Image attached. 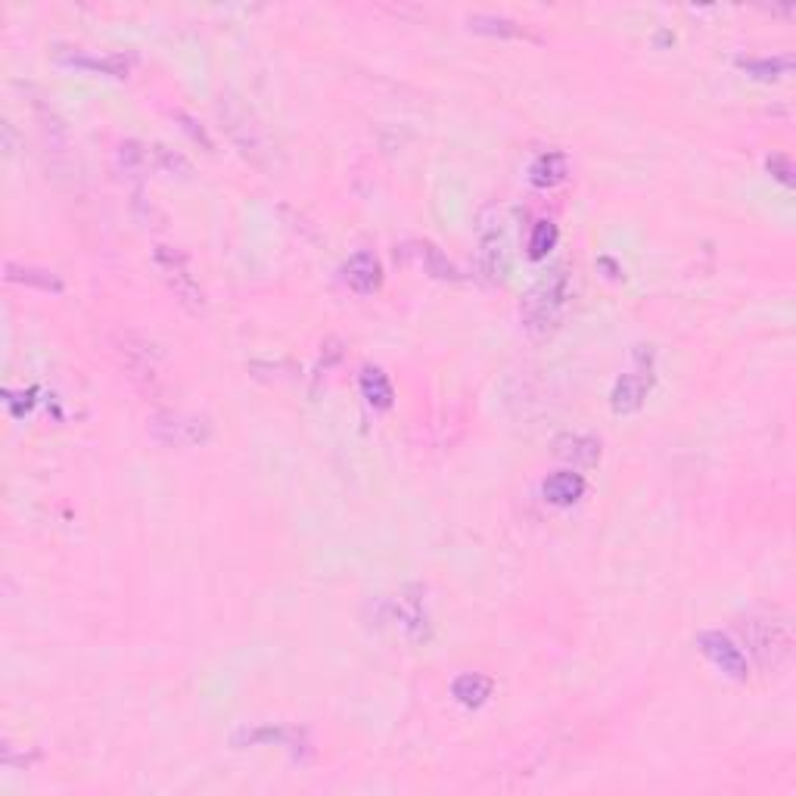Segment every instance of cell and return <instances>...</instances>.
Returning <instances> with one entry per match:
<instances>
[{
    "label": "cell",
    "mask_w": 796,
    "mask_h": 796,
    "mask_svg": "<svg viewBox=\"0 0 796 796\" xmlns=\"http://www.w3.org/2000/svg\"><path fill=\"white\" fill-rule=\"evenodd\" d=\"M573 299V277L566 265H554L548 268L542 277H538L532 287L523 293L520 302V321L523 330L532 336H548L551 330L560 327L566 308H570Z\"/></svg>",
    "instance_id": "1"
},
{
    "label": "cell",
    "mask_w": 796,
    "mask_h": 796,
    "mask_svg": "<svg viewBox=\"0 0 796 796\" xmlns=\"http://www.w3.org/2000/svg\"><path fill=\"white\" fill-rule=\"evenodd\" d=\"M744 638L747 650L756 660L762 672H781L793 660V635L787 629V622L769 619V616H753L744 625Z\"/></svg>",
    "instance_id": "2"
},
{
    "label": "cell",
    "mask_w": 796,
    "mask_h": 796,
    "mask_svg": "<svg viewBox=\"0 0 796 796\" xmlns=\"http://www.w3.org/2000/svg\"><path fill=\"white\" fill-rule=\"evenodd\" d=\"M476 246H479V265L486 271V277L495 283H504L510 277L514 255H510V234H507V221L501 209L495 206L482 209L476 221Z\"/></svg>",
    "instance_id": "3"
},
{
    "label": "cell",
    "mask_w": 796,
    "mask_h": 796,
    "mask_svg": "<svg viewBox=\"0 0 796 796\" xmlns=\"http://www.w3.org/2000/svg\"><path fill=\"white\" fill-rule=\"evenodd\" d=\"M153 265L162 277V283L172 296L190 311V315H199L206 308V293L199 287V277L193 274V265L187 259V252L178 246H156L153 249Z\"/></svg>",
    "instance_id": "4"
},
{
    "label": "cell",
    "mask_w": 796,
    "mask_h": 796,
    "mask_svg": "<svg viewBox=\"0 0 796 796\" xmlns=\"http://www.w3.org/2000/svg\"><path fill=\"white\" fill-rule=\"evenodd\" d=\"M150 433L168 448H193L212 439V420L190 411H159L150 420Z\"/></svg>",
    "instance_id": "5"
},
{
    "label": "cell",
    "mask_w": 796,
    "mask_h": 796,
    "mask_svg": "<svg viewBox=\"0 0 796 796\" xmlns=\"http://www.w3.org/2000/svg\"><path fill=\"white\" fill-rule=\"evenodd\" d=\"M218 112H221V119H224L227 134H231V140L240 147V153L246 159H252L255 165H265V159L274 153V147H271L265 128L252 119V112L243 109L240 103H221Z\"/></svg>",
    "instance_id": "6"
},
{
    "label": "cell",
    "mask_w": 796,
    "mask_h": 796,
    "mask_svg": "<svg viewBox=\"0 0 796 796\" xmlns=\"http://www.w3.org/2000/svg\"><path fill=\"white\" fill-rule=\"evenodd\" d=\"M395 255L405 265H411V268H417L423 274H430L436 280H461L458 265H454L448 255L430 240H408V243H402L395 249Z\"/></svg>",
    "instance_id": "7"
},
{
    "label": "cell",
    "mask_w": 796,
    "mask_h": 796,
    "mask_svg": "<svg viewBox=\"0 0 796 796\" xmlns=\"http://www.w3.org/2000/svg\"><path fill=\"white\" fill-rule=\"evenodd\" d=\"M697 647L703 650V657L713 663L716 669H722L728 678L734 681H747V653L737 647L728 635L722 632H703L697 638Z\"/></svg>",
    "instance_id": "8"
},
{
    "label": "cell",
    "mask_w": 796,
    "mask_h": 796,
    "mask_svg": "<svg viewBox=\"0 0 796 796\" xmlns=\"http://www.w3.org/2000/svg\"><path fill=\"white\" fill-rule=\"evenodd\" d=\"M653 386V377H650V367L647 371H629L622 374L610 392V408L613 414H635L644 408L647 402V392Z\"/></svg>",
    "instance_id": "9"
},
{
    "label": "cell",
    "mask_w": 796,
    "mask_h": 796,
    "mask_svg": "<svg viewBox=\"0 0 796 796\" xmlns=\"http://www.w3.org/2000/svg\"><path fill=\"white\" fill-rule=\"evenodd\" d=\"M343 280L352 293L371 296L383 287V265L374 252H355L352 259L343 265Z\"/></svg>",
    "instance_id": "10"
},
{
    "label": "cell",
    "mask_w": 796,
    "mask_h": 796,
    "mask_svg": "<svg viewBox=\"0 0 796 796\" xmlns=\"http://www.w3.org/2000/svg\"><path fill=\"white\" fill-rule=\"evenodd\" d=\"M122 358H125V367H128V374L131 380L137 383H153L156 380V346L150 343V339L144 336H137V333H128L125 336V343H122Z\"/></svg>",
    "instance_id": "11"
},
{
    "label": "cell",
    "mask_w": 796,
    "mask_h": 796,
    "mask_svg": "<svg viewBox=\"0 0 796 796\" xmlns=\"http://www.w3.org/2000/svg\"><path fill=\"white\" fill-rule=\"evenodd\" d=\"M554 454L560 461H570L573 467H594L601 461V442L594 436L582 433H566L554 442Z\"/></svg>",
    "instance_id": "12"
},
{
    "label": "cell",
    "mask_w": 796,
    "mask_h": 796,
    "mask_svg": "<svg viewBox=\"0 0 796 796\" xmlns=\"http://www.w3.org/2000/svg\"><path fill=\"white\" fill-rule=\"evenodd\" d=\"M542 495H545V501H551V504H557V507H570V504H576V501L585 495V479H582V473H576V470L551 473V476L542 482Z\"/></svg>",
    "instance_id": "13"
},
{
    "label": "cell",
    "mask_w": 796,
    "mask_h": 796,
    "mask_svg": "<svg viewBox=\"0 0 796 796\" xmlns=\"http://www.w3.org/2000/svg\"><path fill=\"white\" fill-rule=\"evenodd\" d=\"M566 175H570V159H566L560 150H548L529 165V181L538 190H551V187L563 184Z\"/></svg>",
    "instance_id": "14"
},
{
    "label": "cell",
    "mask_w": 796,
    "mask_h": 796,
    "mask_svg": "<svg viewBox=\"0 0 796 796\" xmlns=\"http://www.w3.org/2000/svg\"><path fill=\"white\" fill-rule=\"evenodd\" d=\"M66 66L75 69H88V72H100L109 78H125L131 72V56L125 53H106V56H91V53H72V56H60Z\"/></svg>",
    "instance_id": "15"
},
{
    "label": "cell",
    "mask_w": 796,
    "mask_h": 796,
    "mask_svg": "<svg viewBox=\"0 0 796 796\" xmlns=\"http://www.w3.org/2000/svg\"><path fill=\"white\" fill-rule=\"evenodd\" d=\"M492 678L489 675H482V672H464L451 681V697L458 700L461 706L467 709H479L482 703H486L492 697Z\"/></svg>",
    "instance_id": "16"
},
{
    "label": "cell",
    "mask_w": 796,
    "mask_h": 796,
    "mask_svg": "<svg viewBox=\"0 0 796 796\" xmlns=\"http://www.w3.org/2000/svg\"><path fill=\"white\" fill-rule=\"evenodd\" d=\"M467 25L479 35H492V38H532L538 41V35H532L529 28L517 19H507V16H486V13H476L467 19Z\"/></svg>",
    "instance_id": "17"
},
{
    "label": "cell",
    "mask_w": 796,
    "mask_h": 796,
    "mask_svg": "<svg viewBox=\"0 0 796 796\" xmlns=\"http://www.w3.org/2000/svg\"><path fill=\"white\" fill-rule=\"evenodd\" d=\"M361 395H364V402L371 408H377V411L392 408V398H395L392 383H389V377L380 371V367H364V371H361Z\"/></svg>",
    "instance_id": "18"
},
{
    "label": "cell",
    "mask_w": 796,
    "mask_h": 796,
    "mask_svg": "<svg viewBox=\"0 0 796 796\" xmlns=\"http://www.w3.org/2000/svg\"><path fill=\"white\" fill-rule=\"evenodd\" d=\"M7 277L13 283H25V287H35V290H44V293H63V280L56 277L53 271H44V268H28V265L10 262L7 265Z\"/></svg>",
    "instance_id": "19"
},
{
    "label": "cell",
    "mask_w": 796,
    "mask_h": 796,
    "mask_svg": "<svg viewBox=\"0 0 796 796\" xmlns=\"http://www.w3.org/2000/svg\"><path fill=\"white\" fill-rule=\"evenodd\" d=\"M116 162H119V172L128 178H140V175H147V168H153L150 147L137 144V140H125V144H119Z\"/></svg>",
    "instance_id": "20"
},
{
    "label": "cell",
    "mask_w": 796,
    "mask_h": 796,
    "mask_svg": "<svg viewBox=\"0 0 796 796\" xmlns=\"http://www.w3.org/2000/svg\"><path fill=\"white\" fill-rule=\"evenodd\" d=\"M398 622L405 625L411 638L426 635V610L420 597H398Z\"/></svg>",
    "instance_id": "21"
},
{
    "label": "cell",
    "mask_w": 796,
    "mask_h": 796,
    "mask_svg": "<svg viewBox=\"0 0 796 796\" xmlns=\"http://www.w3.org/2000/svg\"><path fill=\"white\" fill-rule=\"evenodd\" d=\"M557 237H560V231H557L554 221H538L532 227V237H529V259L542 262L545 255L557 246Z\"/></svg>",
    "instance_id": "22"
},
{
    "label": "cell",
    "mask_w": 796,
    "mask_h": 796,
    "mask_svg": "<svg viewBox=\"0 0 796 796\" xmlns=\"http://www.w3.org/2000/svg\"><path fill=\"white\" fill-rule=\"evenodd\" d=\"M150 159H153V168H159V172H165V175H181V178L190 175V162L181 153L168 150L162 144L150 147Z\"/></svg>",
    "instance_id": "23"
},
{
    "label": "cell",
    "mask_w": 796,
    "mask_h": 796,
    "mask_svg": "<svg viewBox=\"0 0 796 796\" xmlns=\"http://www.w3.org/2000/svg\"><path fill=\"white\" fill-rule=\"evenodd\" d=\"M753 78H762V81H772V78H781L790 72V56H778V60H744L741 63Z\"/></svg>",
    "instance_id": "24"
},
{
    "label": "cell",
    "mask_w": 796,
    "mask_h": 796,
    "mask_svg": "<svg viewBox=\"0 0 796 796\" xmlns=\"http://www.w3.org/2000/svg\"><path fill=\"white\" fill-rule=\"evenodd\" d=\"M769 168H781V175H778V178H781L784 184H793V178H790V165H787V159H772V162H769Z\"/></svg>",
    "instance_id": "25"
}]
</instances>
